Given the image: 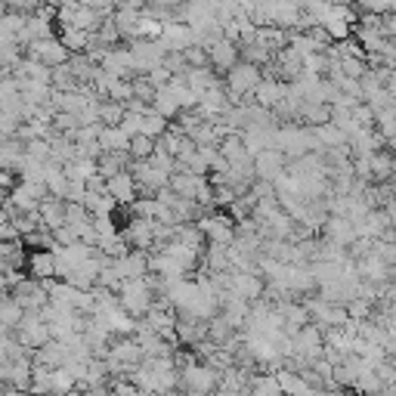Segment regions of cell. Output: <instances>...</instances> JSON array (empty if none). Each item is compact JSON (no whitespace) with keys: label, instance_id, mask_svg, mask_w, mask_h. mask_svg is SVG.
I'll use <instances>...</instances> for the list:
<instances>
[{"label":"cell","instance_id":"obj_5","mask_svg":"<svg viewBox=\"0 0 396 396\" xmlns=\"http://www.w3.org/2000/svg\"><path fill=\"white\" fill-rule=\"evenodd\" d=\"M155 152V139L146 137V133H133L130 139H127V155L137 161H149V155Z\"/></svg>","mask_w":396,"mask_h":396},{"label":"cell","instance_id":"obj_7","mask_svg":"<svg viewBox=\"0 0 396 396\" xmlns=\"http://www.w3.org/2000/svg\"><path fill=\"white\" fill-rule=\"evenodd\" d=\"M0 16H4V6H0Z\"/></svg>","mask_w":396,"mask_h":396},{"label":"cell","instance_id":"obj_3","mask_svg":"<svg viewBox=\"0 0 396 396\" xmlns=\"http://www.w3.org/2000/svg\"><path fill=\"white\" fill-rule=\"evenodd\" d=\"M106 196L111 201H124V205H130V201L137 198V183H133L130 170H118V174L109 177L106 180Z\"/></svg>","mask_w":396,"mask_h":396},{"label":"cell","instance_id":"obj_2","mask_svg":"<svg viewBox=\"0 0 396 396\" xmlns=\"http://www.w3.org/2000/svg\"><path fill=\"white\" fill-rule=\"evenodd\" d=\"M207 53V65H211L214 71H229L233 65L238 62V43L226 41V37H217V41H207L201 43Z\"/></svg>","mask_w":396,"mask_h":396},{"label":"cell","instance_id":"obj_1","mask_svg":"<svg viewBox=\"0 0 396 396\" xmlns=\"http://www.w3.org/2000/svg\"><path fill=\"white\" fill-rule=\"evenodd\" d=\"M28 47V59H34V62L47 65V69H56V65L69 62V50L59 43V37H43V41H32L25 43Z\"/></svg>","mask_w":396,"mask_h":396},{"label":"cell","instance_id":"obj_4","mask_svg":"<svg viewBox=\"0 0 396 396\" xmlns=\"http://www.w3.org/2000/svg\"><path fill=\"white\" fill-rule=\"evenodd\" d=\"M214 381H217V378H214V371H211V369H198V365H192V369L186 371V384H189L198 396H205L207 390H211Z\"/></svg>","mask_w":396,"mask_h":396},{"label":"cell","instance_id":"obj_6","mask_svg":"<svg viewBox=\"0 0 396 396\" xmlns=\"http://www.w3.org/2000/svg\"><path fill=\"white\" fill-rule=\"evenodd\" d=\"M32 273L37 275V279H47V275H53L56 273V260H53V251H41V254H34L32 257Z\"/></svg>","mask_w":396,"mask_h":396}]
</instances>
